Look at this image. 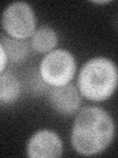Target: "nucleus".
I'll return each mask as SVG.
<instances>
[{"mask_svg": "<svg viewBox=\"0 0 118 158\" xmlns=\"http://www.w3.org/2000/svg\"><path fill=\"white\" fill-rule=\"evenodd\" d=\"M114 126L101 108L87 107L78 114L72 128V144L83 155H93L110 144Z\"/></svg>", "mask_w": 118, "mask_h": 158, "instance_id": "1", "label": "nucleus"}, {"mask_svg": "<svg viewBox=\"0 0 118 158\" xmlns=\"http://www.w3.org/2000/svg\"><path fill=\"white\" fill-rule=\"evenodd\" d=\"M78 85L82 95L90 100H105L112 95L117 85L115 64L104 57L91 59L81 69Z\"/></svg>", "mask_w": 118, "mask_h": 158, "instance_id": "2", "label": "nucleus"}, {"mask_svg": "<svg viewBox=\"0 0 118 158\" xmlns=\"http://www.w3.org/2000/svg\"><path fill=\"white\" fill-rule=\"evenodd\" d=\"M42 80L54 87L67 85L76 70L72 54L65 49H55L42 59L41 64Z\"/></svg>", "mask_w": 118, "mask_h": 158, "instance_id": "3", "label": "nucleus"}, {"mask_svg": "<svg viewBox=\"0 0 118 158\" xmlns=\"http://www.w3.org/2000/svg\"><path fill=\"white\" fill-rule=\"evenodd\" d=\"M2 26L10 37L18 40L30 38L34 32L36 19L29 4L15 2L5 9Z\"/></svg>", "mask_w": 118, "mask_h": 158, "instance_id": "4", "label": "nucleus"}, {"mask_svg": "<svg viewBox=\"0 0 118 158\" xmlns=\"http://www.w3.org/2000/svg\"><path fill=\"white\" fill-rule=\"evenodd\" d=\"M28 154L32 158H57L62 154V142L55 132L39 131L28 144Z\"/></svg>", "mask_w": 118, "mask_h": 158, "instance_id": "5", "label": "nucleus"}, {"mask_svg": "<svg viewBox=\"0 0 118 158\" xmlns=\"http://www.w3.org/2000/svg\"><path fill=\"white\" fill-rule=\"evenodd\" d=\"M49 101L54 110L65 116L74 114L81 105L77 88L69 84L52 88L49 93Z\"/></svg>", "mask_w": 118, "mask_h": 158, "instance_id": "6", "label": "nucleus"}, {"mask_svg": "<svg viewBox=\"0 0 118 158\" xmlns=\"http://www.w3.org/2000/svg\"><path fill=\"white\" fill-rule=\"evenodd\" d=\"M0 44H2L6 56L11 63L20 64L26 60L29 56L30 46L29 43L24 40H18L1 35Z\"/></svg>", "mask_w": 118, "mask_h": 158, "instance_id": "7", "label": "nucleus"}, {"mask_svg": "<svg viewBox=\"0 0 118 158\" xmlns=\"http://www.w3.org/2000/svg\"><path fill=\"white\" fill-rule=\"evenodd\" d=\"M21 94L18 79L11 72L0 73V104H11Z\"/></svg>", "mask_w": 118, "mask_h": 158, "instance_id": "8", "label": "nucleus"}, {"mask_svg": "<svg viewBox=\"0 0 118 158\" xmlns=\"http://www.w3.org/2000/svg\"><path fill=\"white\" fill-rule=\"evenodd\" d=\"M31 44L32 48L38 52H50L57 44L56 33L49 26H41L33 32Z\"/></svg>", "mask_w": 118, "mask_h": 158, "instance_id": "9", "label": "nucleus"}, {"mask_svg": "<svg viewBox=\"0 0 118 158\" xmlns=\"http://www.w3.org/2000/svg\"><path fill=\"white\" fill-rule=\"evenodd\" d=\"M6 62H7L6 53H5V52H4V48L2 47V44H0V73H1L3 71V69L5 68Z\"/></svg>", "mask_w": 118, "mask_h": 158, "instance_id": "10", "label": "nucleus"}]
</instances>
